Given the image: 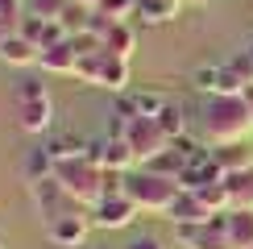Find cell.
Instances as JSON below:
<instances>
[{"label":"cell","mask_w":253,"mask_h":249,"mask_svg":"<svg viewBox=\"0 0 253 249\" xmlns=\"http://www.w3.org/2000/svg\"><path fill=\"white\" fill-rule=\"evenodd\" d=\"M204 137L212 145H228V141H249L253 133V112L245 96H204Z\"/></svg>","instance_id":"cell-1"},{"label":"cell","mask_w":253,"mask_h":249,"mask_svg":"<svg viewBox=\"0 0 253 249\" xmlns=\"http://www.w3.org/2000/svg\"><path fill=\"white\" fill-rule=\"evenodd\" d=\"M54 179L67 187V195L75 200L79 208H91L104 200V166L83 154V158H71V162H58L54 166Z\"/></svg>","instance_id":"cell-2"},{"label":"cell","mask_w":253,"mask_h":249,"mask_svg":"<svg viewBox=\"0 0 253 249\" xmlns=\"http://www.w3.org/2000/svg\"><path fill=\"white\" fill-rule=\"evenodd\" d=\"M75 79L87 83V87H104L125 96L129 91V58L112 54V50H100V54H87L75 62Z\"/></svg>","instance_id":"cell-3"},{"label":"cell","mask_w":253,"mask_h":249,"mask_svg":"<svg viewBox=\"0 0 253 249\" xmlns=\"http://www.w3.org/2000/svg\"><path fill=\"white\" fill-rule=\"evenodd\" d=\"M183 191L178 187V179H162V174H154V170H129V200L141 208V212H158V216H166V208L174 204V195Z\"/></svg>","instance_id":"cell-4"},{"label":"cell","mask_w":253,"mask_h":249,"mask_svg":"<svg viewBox=\"0 0 253 249\" xmlns=\"http://www.w3.org/2000/svg\"><path fill=\"white\" fill-rule=\"evenodd\" d=\"M29 200H34V208H38V216L42 220H58V216H67V212H75V200L67 195V187H62L54 174L50 179H29Z\"/></svg>","instance_id":"cell-5"},{"label":"cell","mask_w":253,"mask_h":249,"mask_svg":"<svg viewBox=\"0 0 253 249\" xmlns=\"http://www.w3.org/2000/svg\"><path fill=\"white\" fill-rule=\"evenodd\" d=\"M191 83L204 96H241V91L249 87L245 79H241V71L233 62H212V67H195L191 71Z\"/></svg>","instance_id":"cell-6"},{"label":"cell","mask_w":253,"mask_h":249,"mask_svg":"<svg viewBox=\"0 0 253 249\" xmlns=\"http://www.w3.org/2000/svg\"><path fill=\"white\" fill-rule=\"evenodd\" d=\"M137 208L129 195H104L100 204H91L87 208V216H91V224L96 228H104V233H117V228H129L133 220H137Z\"/></svg>","instance_id":"cell-7"},{"label":"cell","mask_w":253,"mask_h":249,"mask_svg":"<svg viewBox=\"0 0 253 249\" xmlns=\"http://www.w3.org/2000/svg\"><path fill=\"white\" fill-rule=\"evenodd\" d=\"M91 228H96V224H91L87 208H75V212H67V216H58V220H50V224H46V237H50L58 249H83V241H87Z\"/></svg>","instance_id":"cell-8"},{"label":"cell","mask_w":253,"mask_h":249,"mask_svg":"<svg viewBox=\"0 0 253 249\" xmlns=\"http://www.w3.org/2000/svg\"><path fill=\"white\" fill-rule=\"evenodd\" d=\"M125 141L133 145V154H137V162H141V166L150 162L154 154H162L166 145H170V137L158 129V121H154V117H133L129 133H125Z\"/></svg>","instance_id":"cell-9"},{"label":"cell","mask_w":253,"mask_h":249,"mask_svg":"<svg viewBox=\"0 0 253 249\" xmlns=\"http://www.w3.org/2000/svg\"><path fill=\"white\" fill-rule=\"evenodd\" d=\"M212 224L233 241V249H253V208H228V212H216Z\"/></svg>","instance_id":"cell-10"},{"label":"cell","mask_w":253,"mask_h":249,"mask_svg":"<svg viewBox=\"0 0 253 249\" xmlns=\"http://www.w3.org/2000/svg\"><path fill=\"white\" fill-rule=\"evenodd\" d=\"M13 112H17V124L25 133H50L54 129V100L50 96H38V100H17L13 104Z\"/></svg>","instance_id":"cell-11"},{"label":"cell","mask_w":253,"mask_h":249,"mask_svg":"<svg viewBox=\"0 0 253 249\" xmlns=\"http://www.w3.org/2000/svg\"><path fill=\"white\" fill-rule=\"evenodd\" d=\"M87 154L104 166V170H133L137 166V154H133V145L125 137H100V141H91Z\"/></svg>","instance_id":"cell-12"},{"label":"cell","mask_w":253,"mask_h":249,"mask_svg":"<svg viewBox=\"0 0 253 249\" xmlns=\"http://www.w3.org/2000/svg\"><path fill=\"white\" fill-rule=\"evenodd\" d=\"M224 179V170H220V162H216V154L212 150H199L191 162H187V170L178 174V187L183 191H199V187H208V183H220Z\"/></svg>","instance_id":"cell-13"},{"label":"cell","mask_w":253,"mask_h":249,"mask_svg":"<svg viewBox=\"0 0 253 249\" xmlns=\"http://www.w3.org/2000/svg\"><path fill=\"white\" fill-rule=\"evenodd\" d=\"M174 241L183 249H233V241H228L212 220H208V224H178L174 228Z\"/></svg>","instance_id":"cell-14"},{"label":"cell","mask_w":253,"mask_h":249,"mask_svg":"<svg viewBox=\"0 0 253 249\" xmlns=\"http://www.w3.org/2000/svg\"><path fill=\"white\" fill-rule=\"evenodd\" d=\"M17 34L29 38L38 50H46V46H54V42L67 38V29H62L54 17H29V13H25V17H21V25H17Z\"/></svg>","instance_id":"cell-15"},{"label":"cell","mask_w":253,"mask_h":249,"mask_svg":"<svg viewBox=\"0 0 253 249\" xmlns=\"http://www.w3.org/2000/svg\"><path fill=\"white\" fill-rule=\"evenodd\" d=\"M166 220H170L174 228H178V224H208V220H212V212L199 204V195H195V191H178V195H174V204L166 208Z\"/></svg>","instance_id":"cell-16"},{"label":"cell","mask_w":253,"mask_h":249,"mask_svg":"<svg viewBox=\"0 0 253 249\" xmlns=\"http://www.w3.org/2000/svg\"><path fill=\"white\" fill-rule=\"evenodd\" d=\"M75 62H79L75 46H71V38H62V42H54V46L42 50L38 67H42V71H50V75H75Z\"/></svg>","instance_id":"cell-17"},{"label":"cell","mask_w":253,"mask_h":249,"mask_svg":"<svg viewBox=\"0 0 253 249\" xmlns=\"http://www.w3.org/2000/svg\"><path fill=\"white\" fill-rule=\"evenodd\" d=\"M187 162H191V154L187 150H178V145L170 141L162 154H154L150 162H145V170H154V174H162V179H178V174L187 170Z\"/></svg>","instance_id":"cell-18"},{"label":"cell","mask_w":253,"mask_h":249,"mask_svg":"<svg viewBox=\"0 0 253 249\" xmlns=\"http://www.w3.org/2000/svg\"><path fill=\"white\" fill-rule=\"evenodd\" d=\"M38 58H42V50L29 38H21V34H13L0 46V62H4V67H38Z\"/></svg>","instance_id":"cell-19"},{"label":"cell","mask_w":253,"mask_h":249,"mask_svg":"<svg viewBox=\"0 0 253 249\" xmlns=\"http://www.w3.org/2000/svg\"><path fill=\"white\" fill-rule=\"evenodd\" d=\"M212 154H216V162H220V170H224V174H233V170H249V166H253V145H249V141L212 145Z\"/></svg>","instance_id":"cell-20"},{"label":"cell","mask_w":253,"mask_h":249,"mask_svg":"<svg viewBox=\"0 0 253 249\" xmlns=\"http://www.w3.org/2000/svg\"><path fill=\"white\" fill-rule=\"evenodd\" d=\"M166 100H170V96H162V91H125L117 104L129 108L133 117H158V112L166 108Z\"/></svg>","instance_id":"cell-21"},{"label":"cell","mask_w":253,"mask_h":249,"mask_svg":"<svg viewBox=\"0 0 253 249\" xmlns=\"http://www.w3.org/2000/svg\"><path fill=\"white\" fill-rule=\"evenodd\" d=\"M46 150H50L54 162H71V158H83V154L91 150V141L79 137V133H54V137L46 141Z\"/></svg>","instance_id":"cell-22"},{"label":"cell","mask_w":253,"mask_h":249,"mask_svg":"<svg viewBox=\"0 0 253 249\" xmlns=\"http://www.w3.org/2000/svg\"><path fill=\"white\" fill-rule=\"evenodd\" d=\"M104 50H112V54H121V58H133V50H137L133 21H112V29L104 34Z\"/></svg>","instance_id":"cell-23"},{"label":"cell","mask_w":253,"mask_h":249,"mask_svg":"<svg viewBox=\"0 0 253 249\" xmlns=\"http://www.w3.org/2000/svg\"><path fill=\"white\" fill-rule=\"evenodd\" d=\"M178 4H183V0H137L133 17H141L145 25H166V21L178 17Z\"/></svg>","instance_id":"cell-24"},{"label":"cell","mask_w":253,"mask_h":249,"mask_svg":"<svg viewBox=\"0 0 253 249\" xmlns=\"http://www.w3.org/2000/svg\"><path fill=\"white\" fill-rule=\"evenodd\" d=\"M91 13H96V8L79 4V0H67V4H62V13H58V25L67 29V38H75V34H87V25H91Z\"/></svg>","instance_id":"cell-25"},{"label":"cell","mask_w":253,"mask_h":249,"mask_svg":"<svg viewBox=\"0 0 253 249\" xmlns=\"http://www.w3.org/2000/svg\"><path fill=\"white\" fill-rule=\"evenodd\" d=\"M224 187H228V195H233V208H253V166L249 170L224 174Z\"/></svg>","instance_id":"cell-26"},{"label":"cell","mask_w":253,"mask_h":249,"mask_svg":"<svg viewBox=\"0 0 253 249\" xmlns=\"http://www.w3.org/2000/svg\"><path fill=\"white\" fill-rule=\"evenodd\" d=\"M154 121H158V129H162V133H166V137H170V141L187 137V117H183V108H178L174 100H166V108L158 112Z\"/></svg>","instance_id":"cell-27"},{"label":"cell","mask_w":253,"mask_h":249,"mask_svg":"<svg viewBox=\"0 0 253 249\" xmlns=\"http://www.w3.org/2000/svg\"><path fill=\"white\" fill-rule=\"evenodd\" d=\"M199 204H204L208 208V212H228V208H233V195H228V187H224V179H220V183H208V187H199Z\"/></svg>","instance_id":"cell-28"},{"label":"cell","mask_w":253,"mask_h":249,"mask_svg":"<svg viewBox=\"0 0 253 249\" xmlns=\"http://www.w3.org/2000/svg\"><path fill=\"white\" fill-rule=\"evenodd\" d=\"M54 158H50V150L46 145H34V150L25 154V179H50L54 174Z\"/></svg>","instance_id":"cell-29"},{"label":"cell","mask_w":253,"mask_h":249,"mask_svg":"<svg viewBox=\"0 0 253 249\" xmlns=\"http://www.w3.org/2000/svg\"><path fill=\"white\" fill-rule=\"evenodd\" d=\"M100 13L104 17H112V21H133V13H137V0H100Z\"/></svg>","instance_id":"cell-30"},{"label":"cell","mask_w":253,"mask_h":249,"mask_svg":"<svg viewBox=\"0 0 253 249\" xmlns=\"http://www.w3.org/2000/svg\"><path fill=\"white\" fill-rule=\"evenodd\" d=\"M62 4H67V0H25V13H29V17H54V21H58Z\"/></svg>","instance_id":"cell-31"},{"label":"cell","mask_w":253,"mask_h":249,"mask_svg":"<svg viewBox=\"0 0 253 249\" xmlns=\"http://www.w3.org/2000/svg\"><path fill=\"white\" fill-rule=\"evenodd\" d=\"M38 96H50L46 83H38V79H21L17 87H13V104H17V100H38Z\"/></svg>","instance_id":"cell-32"},{"label":"cell","mask_w":253,"mask_h":249,"mask_svg":"<svg viewBox=\"0 0 253 249\" xmlns=\"http://www.w3.org/2000/svg\"><path fill=\"white\" fill-rule=\"evenodd\" d=\"M121 249H166L162 237H154V233H141V237H129Z\"/></svg>","instance_id":"cell-33"},{"label":"cell","mask_w":253,"mask_h":249,"mask_svg":"<svg viewBox=\"0 0 253 249\" xmlns=\"http://www.w3.org/2000/svg\"><path fill=\"white\" fill-rule=\"evenodd\" d=\"M0 17L4 21H21L25 17V0H0Z\"/></svg>","instance_id":"cell-34"},{"label":"cell","mask_w":253,"mask_h":249,"mask_svg":"<svg viewBox=\"0 0 253 249\" xmlns=\"http://www.w3.org/2000/svg\"><path fill=\"white\" fill-rule=\"evenodd\" d=\"M17 25H21V21H4V17H0V46H4V42L17 34Z\"/></svg>","instance_id":"cell-35"},{"label":"cell","mask_w":253,"mask_h":249,"mask_svg":"<svg viewBox=\"0 0 253 249\" xmlns=\"http://www.w3.org/2000/svg\"><path fill=\"white\" fill-rule=\"evenodd\" d=\"M241 96H245V104H249V112H253V83H249L245 91H241Z\"/></svg>","instance_id":"cell-36"},{"label":"cell","mask_w":253,"mask_h":249,"mask_svg":"<svg viewBox=\"0 0 253 249\" xmlns=\"http://www.w3.org/2000/svg\"><path fill=\"white\" fill-rule=\"evenodd\" d=\"M79 4H87V8H96V4H100V0H79Z\"/></svg>","instance_id":"cell-37"},{"label":"cell","mask_w":253,"mask_h":249,"mask_svg":"<svg viewBox=\"0 0 253 249\" xmlns=\"http://www.w3.org/2000/svg\"><path fill=\"white\" fill-rule=\"evenodd\" d=\"M245 50H249V54H253V42H249V46H245Z\"/></svg>","instance_id":"cell-38"},{"label":"cell","mask_w":253,"mask_h":249,"mask_svg":"<svg viewBox=\"0 0 253 249\" xmlns=\"http://www.w3.org/2000/svg\"><path fill=\"white\" fill-rule=\"evenodd\" d=\"M191 4H204V0H191Z\"/></svg>","instance_id":"cell-39"},{"label":"cell","mask_w":253,"mask_h":249,"mask_svg":"<svg viewBox=\"0 0 253 249\" xmlns=\"http://www.w3.org/2000/svg\"><path fill=\"white\" fill-rule=\"evenodd\" d=\"M0 249H4V237H0Z\"/></svg>","instance_id":"cell-40"}]
</instances>
